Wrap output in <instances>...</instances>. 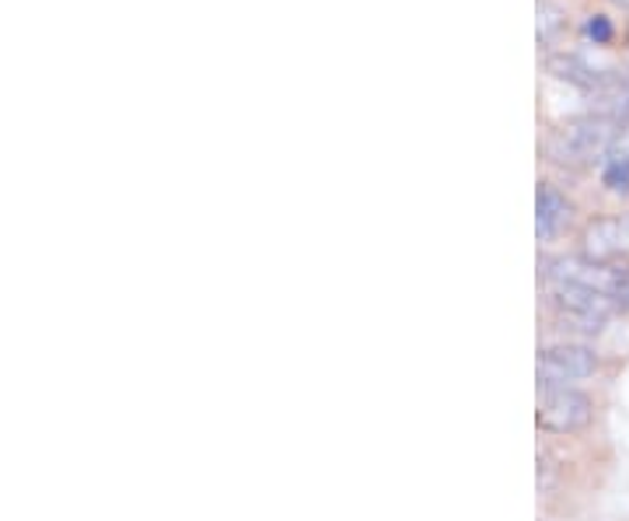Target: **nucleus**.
Listing matches in <instances>:
<instances>
[{"label":"nucleus","instance_id":"8","mask_svg":"<svg viewBox=\"0 0 629 521\" xmlns=\"http://www.w3.org/2000/svg\"><path fill=\"white\" fill-rule=\"evenodd\" d=\"M601 179L612 192H629V161L622 158H605L601 165Z\"/></svg>","mask_w":629,"mask_h":521},{"label":"nucleus","instance_id":"7","mask_svg":"<svg viewBox=\"0 0 629 521\" xmlns=\"http://www.w3.org/2000/svg\"><path fill=\"white\" fill-rule=\"evenodd\" d=\"M567 213H570V204L559 197V192L553 186H543L538 189V238H553L559 231V225L567 221Z\"/></svg>","mask_w":629,"mask_h":521},{"label":"nucleus","instance_id":"4","mask_svg":"<svg viewBox=\"0 0 629 521\" xmlns=\"http://www.w3.org/2000/svg\"><path fill=\"white\" fill-rule=\"evenodd\" d=\"M591 424V399L574 388H543L538 427L549 434H577Z\"/></svg>","mask_w":629,"mask_h":521},{"label":"nucleus","instance_id":"12","mask_svg":"<svg viewBox=\"0 0 629 521\" xmlns=\"http://www.w3.org/2000/svg\"><path fill=\"white\" fill-rule=\"evenodd\" d=\"M609 158H622L629 161V123L619 126V134H616V144H612V155Z\"/></svg>","mask_w":629,"mask_h":521},{"label":"nucleus","instance_id":"11","mask_svg":"<svg viewBox=\"0 0 629 521\" xmlns=\"http://www.w3.org/2000/svg\"><path fill=\"white\" fill-rule=\"evenodd\" d=\"M588 35L595 39V42H609L612 39V25L605 18H591L588 21Z\"/></svg>","mask_w":629,"mask_h":521},{"label":"nucleus","instance_id":"5","mask_svg":"<svg viewBox=\"0 0 629 521\" xmlns=\"http://www.w3.org/2000/svg\"><path fill=\"white\" fill-rule=\"evenodd\" d=\"M580 242H584L580 252L588 263H598V267L629 263V213L605 217V221L588 225Z\"/></svg>","mask_w":629,"mask_h":521},{"label":"nucleus","instance_id":"13","mask_svg":"<svg viewBox=\"0 0 629 521\" xmlns=\"http://www.w3.org/2000/svg\"><path fill=\"white\" fill-rule=\"evenodd\" d=\"M616 4H622V8H626V11H629V0H616Z\"/></svg>","mask_w":629,"mask_h":521},{"label":"nucleus","instance_id":"10","mask_svg":"<svg viewBox=\"0 0 629 521\" xmlns=\"http://www.w3.org/2000/svg\"><path fill=\"white\" fill-rule=\"evenodd\" d=\"M609 298H612V305L629 312V263L612 270V284H609Z\"/></svg>","mask_w":629,"mask_h":521},{"label":"nucleus","instance_id":"3","mask_svg":"<svg viewBox=\"0 0 629 521\" xmlns=\"http://www.w3.org/2000/svg\"><path fill=\"white\" fill-rule=\"evenodd\" d=\"M598 372V357L588 351V346L577 343H559L549 346L538 361V385L543 388H570L574 382H584Z\"/></svg>","mask_w":629,"mask_h":521},{"label":"nucleus","instance_id":"6","mask_svg":"<svg viewBox=\"0 0 629 521\" xmlns=\"http://www.w3.org/2000/svg\"><path fill=\"white\" fill-rule=\"evenodd\" d=\"M595 95H598V113H601V116H609L616 126H626V123H629V77L612 74Z\"/></svg>","mask_w":629,"mask_h":521},{"label":"nucleus","instance_id":"2","mask_svg":"<svg viewBox=\"0 0 629 521\" xmlns=\"http://www.w3.org/2000/svg\"><path fill=\"white\" fill-rule=\"evenodd\" d=\"M616 134L619 126L609 116L601 113L580 116L553 129L546 140V155L564 168H595L605 165V158L612 155Z\"/></svg>","mask_w":629,"mask_h":521},{"label":"nucleus","instance_id":"9","mask_svg":"<svg viewBox=\"0 0 629 521\" xmlns=\"http://www.w3.org/2000/svg\"><path fill=\"white\" fill-rule=\"evenodd\" d=\"M556 32H564V18H559V11L553 4H543L538 8V39L549 46V42L556 39Z\"/></svg>","mask_w":629,"mask_h":521},{"label":"nucleus","instance_id":"1","mask_svg":"<svg viewBox=\"0 0 629 521\" xmlns=\"http://www.w3.org/2000/svg\"><path fill=\"white\" fill-rule=\"evenodd\" d=\"M546 294L553 301L556 315L570 322L574 330L584 333H598L612 315V298H609V284H612V270L588 263V259H556V263L546 267L543 273Z\"/></svg>","mask_w":629,"mask_h":521}]
</instances>
